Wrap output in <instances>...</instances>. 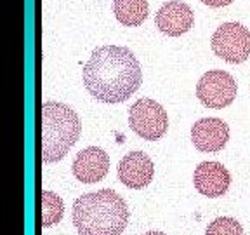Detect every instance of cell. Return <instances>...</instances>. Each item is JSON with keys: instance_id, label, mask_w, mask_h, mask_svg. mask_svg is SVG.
Returning a JSON list of instances; mask_svg holds the SVG:
<instances>
[{"instance_id": "16", "label": "cell", "mask_w": 250, "mask_h": 235, "mask_svg": "<svg viewBox=\"0 0 250 235\" xmlns=\"http://www.w3.org/2000/svg\"><path fill=\"white\" fill-rule=\"evenodd\" d=\"M143 235H167V234H164V232H156V230H153V232H146V234H143Z\"/></svg>"}, {"instance_id": "3", "label": "cell", "mask_w": 250, "mask_h": 235, "mask_svg": "<svg viewBox=\"0 0 250 235\" xmlns=\"http://www.w3.org/2000/svg\"><path fill=\"white\" fill-rule=\"evenodd\" d=\"M82 124L77 112L64 103L40 106V159L43 164L62 161L80 138Z\"/></svg>"}, {"instance_id": "13", "label": "cell", "mask_w": 250, "mask_h": 235, "mask_svg": "<svg viewBox=\"0 0 250 235\" xmlns=\"http://www.w3.org/2000/svg\"><path fill=\"white\" fill-rule=\"evenodd\" d=\"M62 214H64V204L61 197L49 190H42L40 192V225L43 228L54 227L62 219Z\"/></svg>"}, {"instance_id": "1", "label": "cell", "mask_w": 250, "mask_h": 235, "mask_svg": "<svg viewBox=\"0 0 250 235\" xmlns=\"http://www.w3.org/2000/svg\"><path fill=\"white\" fill-rule=\"evenodd\" d=\"M87 93L101 103H124L143 84V70L134 52L122 46L94 49L82 71Z\"/></svg>"}, {"instance_id": "9", "label": "cell", "mask_w": 250, "mask_h": 235, "mask_svg": "<svg viewBox=\"0 0 250 235\" xmlns=\"http://www.w3.org/2000/svg\"><path fill=\"white\" fill-rule=\"evenodd\" d=\"M228 140H229V127L221 118H200L191 127V141L200 152H221L226 146Z\"/></svg>"}, {"instance_id": "12", "label": "cell", "mask_w": 250, "mask_h": 235, "mask_svg": "<svg viewBox=\"0 0 250 235\" xmlns=\"http://www.w3.org/2000/svg\"><path fill=\"white\" fill-rule=\"evenodd\" d=\"M113 12L124 26H139L148 18L149 7L146 0H115Z\"/></svg>"}, {"instance_id": "6", "label": "cell", "mask_w": 250, "mask_h": 235, "mask_svg": "<svg viewBox=\"0 0 250 235\" xmlns=\"http://www.w3.org/2000/svg\"><path fill=\"white\" fill-rule=\"evenodd\" d=\"M236 80L224 70H208L196 84V98L207 108H226L236 98Z\"/></svg>"}, {"instance_id": "5", "label": "cell", "mask_w": 250, "mask_h": 235, "mask_svg": "<svg viewBox=\"0 0 250 235\" xmlns=\"http://www.w3.org/2000/svg\"><path fill=\"white\" fill-rule=\"evenodd\" d=\"M215 56L233 65L250 58V31L242 23H223L212 35Z\"/></svg>"}, {"instance_id": "7", "label": "cell", "mask_w": 250, "mask_h": 235, "mask_svg": "<svg viewBox=\"0 0 250 235\" xmlns=\"http://www.w3.org/2000/svg\"><path fill=\"white\" fill-rule=\"evenodd\" d=\"M118 180L127 188L141 190L146 188L155 176V165L153 161L145 152H130L118 162Z\"/></svg>"}, {"instance_id": "11", "label": "cell", "mask_w": 250, "mask_h": 235, "mask_svg": "<svg viewBox=\"0 0 250 235\" xmlns=\"http://www.w3.org/2000/svg\"><path fill=\"white\" fill-rule=\"evenodd\" d=\"M193 183L202 195L215 199L228 192L231 185V174L221 162H202L195 169Z\"/></svg>"}, {"instance_id": "15", "label": "cell", "mask_w": 250, "mask_h": 235, "mask_svg": "<svg viewBox=\"0 0 250 235\" xmlns=\"http://www.w3.org/2000/svg\"><path fill=\"white\" fill-rule=\"evenodd\" d=\"M202 2L208 7H226V5L233 4L234 0H202Z\"/></svg>"}, {"instance_id": "2", "label": "cell", "mask_w": 250, "mask_h": 235, "mask_svg": "<svg viewBox=\"0 0 250 235\" xmlns=\"http://www.w3.org/2000/svg\"><path fill=\"white\" fill-rule=\"evenodd\" d=\"M129 223V208L117 192L103 188L73 204V225L80 235H120Z\"/></svg>"}, {"instance_id": "8", "label": "cell", "mask_w": 250, "mask_h": 235, "mask_svg": "<svg viewBox=\"0 0 250 235\" xmlns=\"http://www.w3.org/2000/svg\"><path fill=\"white\" fill-rule=\"evenodd\" d=\"M156 28L168 37H181L191 30L195 23L193 9L179 0H170L164 4L155 16Z\"/></svg>"}, {"instance_id": "14", "label": "cell", "mask_w": 250, "mask_h": 235, "mask_svg": "<svg viewBox=\"0 0 250 235\" xmlns=\"http://www.w3.org/2000/svg\"><path fill=\"white\" fill-rule=\"evenodd\" d=\"M205 235H245V234H243V227L234 218L221 216V218H215L212 223H208Z\"/></svg>"}, {"instance_id": "4", "label": "cell", "mask_w": 250, "mask_h": 235, "mask_svg": "<svg viewBox=\"0 0 250 235\" xmlns=\"http://www.w3.org/2000/svg\"><path fill=\"white\" fill-rule=\"evenodd\" d=\"M129 125L139 138L146 141H158L168 129V117L165 108L151 98H141L129 110Z\"/></svg>"}, {"instance_id": "10", "label": "cell", "mask_w": 250, "mask_h": 235, "mask_svg": "<svg viewBox=\"0 0 250 235\" xmlns=\"http://www.w3.org/2000/svg\"><path fill=\"white\" fill-rule=\"evenodd\" d=\"M73 176L82 183H98L108 174L109 157L99 146H87L80 153H77L73 161Z\"/></svg>"}]
</instances>
